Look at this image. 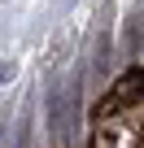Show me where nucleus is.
Returning <instances> with one entry per match:
<instances>
[{"label": "nucleus", "mask_w": 144, "mask_h": 148, "mask_svg": "<svg viewBox=\"0 0 144 148\" xmlns=\"http://www.w3.org/2000/svg\"><path fill=\"white\" fill-rule=\"evenodd\" d=\"M92 148H144V109H127L114 113V122H101Z\"/></svg>", "instance_id": "1"}, {"label": "nucleus", "mask_w": 144, "mask_h": 148, "mask_svg": "<svg viewBox=\"0 0 144 148\" xmlns=\"http://www.w3.org/2000/svg\"><path fill=\"white\" fill-rule=\"evenodd\" d=\"M140 105H144V70H127L122 79L114 83V92L101 100L96 118L105 122L109 113H127V109H140Z\"/></svg>", "instance_id": "2"}]
</instances>
